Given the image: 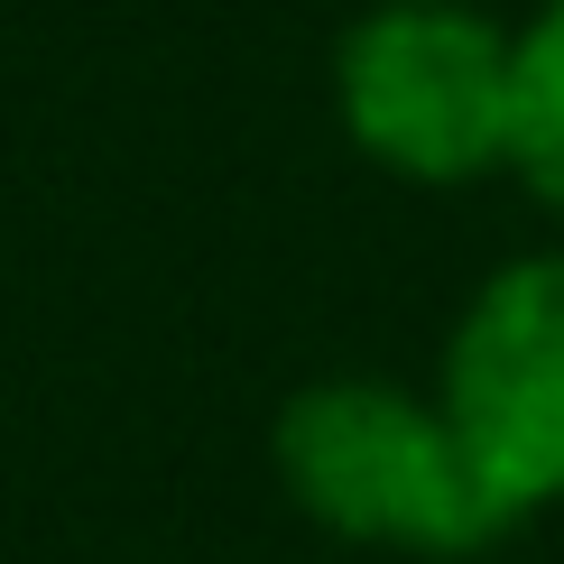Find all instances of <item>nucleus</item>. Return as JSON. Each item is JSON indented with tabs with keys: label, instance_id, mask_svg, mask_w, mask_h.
Instances as JSON below:
<instances>
[{
	"label": "nucleus",
	"instance_id": "nucleus-3",
	"mask_svg": "<svg viewBox=\"0 0 564 564\" xmlns=\"http://www.w3.org/2000/svg\"><path fill=\"white\" fill-rule=\"evenodd\" d=\"M444 426L500 519L564 500V260H519L444 351Z\"/></svg>",
	"mask_w": 564,
	"mask_h": 564
},
{
	"label": "nucleus",
	"instance_id": "nucleus-1",
	"mask_svg": "<svg viewBox=\"0 0 564 564\" xmlns=\"http://www.w3.org/2000/svg\"><path fill=\"white\" fill-rule=\"evenodd\" d=\"M278 473L296 509H315L334 536L416 555H473L509 519L490 509L473 454L454 444L444 408H416L380 380H324L278 416Z\"/></svg>",
	"mask_w": 564,
	"mask_h": 564
},
{
	"label": "nucleus",
	"instance_id": "nucleus-4",
	"mask_svg": "<svg viewBox=\"0 0 564 564\" xmlns=\"http://www.w3.org/2000/svg\"><path fill=\"white\" fill-rule=\"evenodd\" d=\"M509 158L546 204H564V0L509 46Z\"/></svg>",
	"mask_w": 564,
	"mask_h": 564
},
{
	"label": "nucleus",
	"instance_id": "nucleus-2",
	"mask_svg": "<svg viewBox=\"0 0 564 564\" xmlns=\"http://www.w3.org/2000/svg\"><path fill=\"white\" fill-rule=\"evenodd\" d=\"M343 121L398 176H481L509 158V37L454 0H389L343 37Z\"/></svg>",
	"mask_w": 564,
	"mask_h": 564
}]
</instances>
